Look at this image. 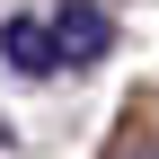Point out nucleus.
Returning <instances> with one entry per match:
<instances>
[{
    "mask_svg": "<svg viewBox=\"0 0 159 159\" xmlns=\"http://www.w3.org/2000/svg\"><path fill=\"white\" fill-rule=\"evenodd\" d=\"M44 35H53V71H89V62H106L115 18H106V9H89V0H62V9L44 18Z\"/></svg>",
    "mask_w": 159,
    "mask_h": 159,
    "instance_id": "obj_1",
    "label": "nucleus"
},
{
    "mask_svg": "<svg viewBox=\"0 0 159 159\" xmlns=\"http://www.w3.org/2000/svg\"><path fill=\"white\" fill-rule=\"evenodd\" d=\"M0 53H9L18 71H53V35L35 27V18H9V27H0Z\"/></svg>",
    "mask_w": 159,
    "mask_h": 159,
    "instance_id": "obj_2",
    "label": "nucleus"
}]
</instances>
